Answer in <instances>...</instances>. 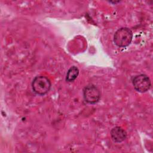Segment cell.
I'll return each mask as SVG.
<instances>
[{"label":"cell","mask_w":153,"mask_h":153,"mask_svg":"<svg viewBox=\"0 0 153 153\" xmlns=\"http://www.w3.org/2000/svg\"><path fill=\"white\" fill-rule=\"evenodd\" d=\"M51 82L50 79L44 75L35 76L32 82V88L33 92L39 95L44 96L50 91Z\"/></svg>","instance_id":"cell-1"},{"label":"cell","mask_w":153,"mask_h":153,"mask_svg":"<svg viewBox=\"0 0 153 153\" xmlns=\"http://www.w3.org/2000/svg\"><path fill=\"white\" fill-rule=\"evenodd\" d=\"M133 39V32L130 29L123 27L118 29L114 33V42L118 47H126L128 46Z\"/></svg>","instance_id":"cell-2"},{"label":"cell","mask_w":153,"mask_h":153,"mask_svg":"<svg viewBox=\"0 0 153 153\" xmlns=\"http://www.w3.org/2000/svg\"><path fill=\"white\" fill-rule=\"evenodd\" d=\"M126 131L121 127L116 126L111 130V136L114 142L116 143H121L125 140L127 138Z\"/></svg>","instance_id":"cell-5"},{"label":"cell","mask_w":153,"mask_h":153,"mask_svg":"<svg viewBox=\"0 0 153 153\" xmlns=\"http://www.w3.org/2000/svg\"><path fill=\"white\" fill-rule=\"evenodd\" d=\"M84 100L88 104H96L100 99V91L94 84H88L83 89Z\"/></svg>","instance_id":"cell-3"},{"label":"cell","mask_w":153,"mask_h":153,"mask_svg":"<svg viewBox=\"0 0 153 153\" xmlns=\"http://www.w3.org/2000/svg\"><path fill=\"white\" fill-rule=\"evenodd\" d=\"M78 68L76 66H72L68 69L67 72L66 76V81L68 82H72L78 77Z\"/></svg>","instance_id":"cell-6"},{"label":"cell","mask_w":153,"mask_h":153,"mask_svg":"<svg viewBox=\"0 0 153 153\" xmlns=\"http://www.w3.org/2000/svg\"><path fill=\"white\" fill-rule=\"evenodd\" d=\"M134 89L140 93H145L148 91L151 86L149 78L145 74L136 75L132 80Z\"/></svg>","instance_id":"cell-4"}]
</instances>
